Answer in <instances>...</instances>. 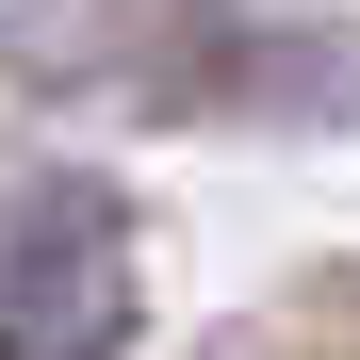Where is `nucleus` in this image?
Returning a JSON list of instances; mask_svg holds the SVG:
<instances>
[{"label": "nucleus", "mask_w": 360, "mask_h": 360, "mask_svg": "<svg viewBox=\"0 0 360 360\" xmlns=\"http://www.w3.org/2000/svg\"><path fill=\"white\" fill-rule=\"evenodd\" d=\"M131 344V213L98 180H0V360Z\"/></svg>", "instance_id": "f257e3e1"}]
</instances>
